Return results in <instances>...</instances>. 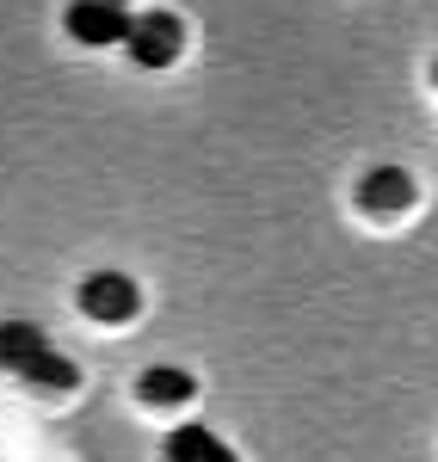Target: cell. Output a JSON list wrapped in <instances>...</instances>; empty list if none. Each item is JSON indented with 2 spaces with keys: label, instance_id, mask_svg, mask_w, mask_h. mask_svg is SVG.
<instances>
[{
  "label": "cell",
  "instance_id": "9",
  "mask_svg": "<svg viewBox=\"0 0 438 462\" xmlns=\"http://www.w3.org/2000/svg\"><path fill=\"white\" fill-rule=\"evenodd\" d=\"M433 80H438V69H433Z\"/></svg>",
  "mask_w": 438,
  "mask_h": 462
},
{
  "label": "cell",
  "instance_id": "7",
  "mask_svg": "<svg viewBox=\"0 0 438 462\" xmlns=\"http://www.w3.org/2000/svg\"><path fill=\"white\" fill-rule=\"evenodd\" d=\"M136 394H143L148 407H185V401L198 394V383H191L185 370H173V364H154V370H143Z\"/></svg>",
  "mask_w": 438,
  "mask_h": 462
},
{
  "label": "cell",
  "instance_id": "6",
  "mask_svg": "<svg viewBox=\"0 0 438 462\" xmlns=\"http://www.w3.org/2000/svg\"><path fill=\"white\" fill-rule=\"evenodd\" d=\"M167 462H235L210 426H173L167 431Z\"/></svg>",
  "mask_w": 438,
  "mask_h": 462
},
{
  "label": "cell",
  "instance_id": "1",
  "mask_svg": "<svg viewBox=\"0 0 438 462\" xmlns=\"http://www.w3.org/2000/svg\"><path fill=\"white\" fill-rule=\"evenodd\" d=\"M180 43H185V32L173 13H136L130 32H124V50H130L136 69H167L180 56Z\"/></svg>",
  "mask_w": 438,
  "mask_h": 462
},
{
  "label": "cell",
  "instance_id": "2",
  "mask_svg": "<svg viewBox=\"0 0 438 462\" xmlns=\"http://www.w3.org/2000/svg\"><path fill=\"white\" fill-rule=\"evenodd\" d=\"M130 6L124 0H69V37L87 43V50H106V43H124L130 32Z\"/></svg>",
  "mask_w": 438,
  "mask_h": 462
},
{
  "label": "cell",
  "instance_id": "5",
  "mask_svg": "<svg viewBox=\"0 0 438 462\" xmlns=\"http://www.w3.org/2000/svg\"><path fill=\"white\" fill-rule=\"evenodd\" d=\"M43 352H50V339H43V327H37V320H6V327H0V370L25 376Z\"/></svg>",
  "mask_w": 438,
  "mask_h": 462
},
{
  "label": "cell",
  "instance_id": "4",
  "mask_svg": "<svg viewBox=\"0 0 438 462\" xmlns=\"http://www.w3.org/2000/svg\"><path fill=\"white\" fill-rule=\"evenodd\" d=\"M359 204H365L370 216H402L407 204H414V179H407L402 167H370V173L359 179Z\"/></svg>",
  "mask_w": 438,
  "mask_h": 462
},
{
  "label": "cell",
  "instance_id": "8",
  "mask_svg": "<svg viewBox=\"0 0 438 462\" xmlns=\"http://www.w3.org/2000/svg\"><path fill=\"white\" fill-rule=\"evenodd\" d=\"M25 383H37V389H74V383H80V370H74L69 357L43 352V357L32 364V370H25Z\"/></svg>",
  "mask_w": 438,
  "mask_h": 462
},
{
  "label": "cell",
  "instance_id": "3",
  "mask_svg": "<svg viewBox=\"0 0 438 462\" xmlns=\"http://www.w3.org/2000/svg\"><path fill=\"white\" fill-rule=\"evenodd\" d=\"M136 302H143V290L130 284L124 272H93L80 284V315L99 320V327H124V320L136 315Z\"/></svg>",
  "mask_w": 438,
  "mask_h": 462
}]
</instances>
